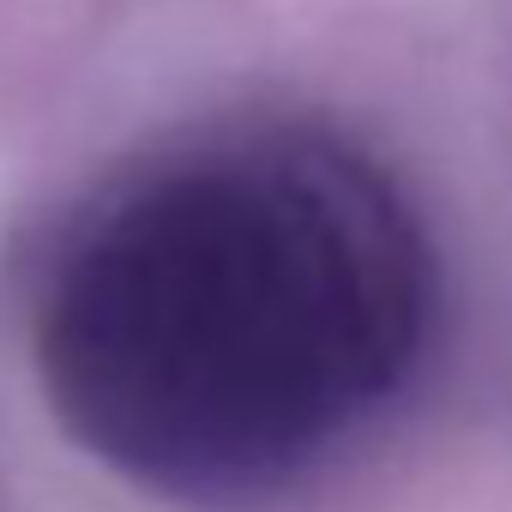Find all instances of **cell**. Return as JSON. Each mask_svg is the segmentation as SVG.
<instances>
[{
  "label": "cell",
  "instance_id": "6da1fadb",
  "mask_svg": "<svg viewBox=\"0 0 512 512\" xmlns=\"http://www.w3.org/2000/svg\"><path fill=\"white\" fill-rule=\"evenodd\" d=\"M428 241L338 139L247 133L121 187L43 296V380L115 470L235 500L290 482L416 362Z\"/></svg>",
  "mask_w": 512,
  "mask_h": 512
}]
</instances>
